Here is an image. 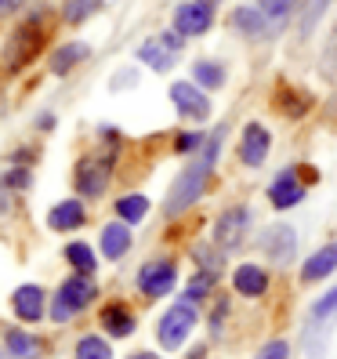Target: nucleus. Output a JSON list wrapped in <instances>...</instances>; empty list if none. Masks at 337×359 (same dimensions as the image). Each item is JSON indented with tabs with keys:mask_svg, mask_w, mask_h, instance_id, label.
Returning a JSON list of instances; mask_svg holds the SVG:
<instances>
[{
	"mask_svg": "<svg viewBox=\"0 0 337 359\" xmlns=\"http://www.w3.org/2000/svg\"><path fill=\"white\" fill-rule=\"evenodd\" d=\"M221 142H225V128L210 131L207 142H203V149L188 160V167L174 178L171 193H167V203H163V215H167V218H178L181 210H188V207L203 196V189L210 185V175H214V163H218V156H221Z\"/></svg>",
	"mask_w": 337,
	"mask_h": 359,
	"instance_id": "1",
	"label": "nucleus"
},
{
	"mask_svg": "<svg viewBox=\"0 0 337 359\" xmlns=\"http://www.w3.org/2000/svg\"><path fill=\"white\" fill-rule=\"evenodd\" d=\"M40 48H44V18L29 15L26 22L8 36L4 51H0V62H4L8 73H18V69H26L29 62L40 55Z\"/></svg>",
	"mask_w": 337,
	"mask_h": 359,
	"instance_id": "2",
	"label": "nucleus"
},
{
	"mask_svg": "<svg viewBox=\"0 0 337 359\" xmlns=\"http://www.w3.org/2000/svg\"><path fill=\"white\" fill-rule=\"evenodd\" d=\"M95 294H98V287H95V280L91 276H69L66 283L58 287V294H55V302H51V320L55 323H69L76 312H83L91 302H95Z\"/></svg>",
	"mask_w": 337,
	"mask_h": 359,
	"instance_id": "3",
	"label": "nucleus"
},
{
	"mask_svg": "<svg viewBox=\"0 0 337 359\" xmlns=\"http://www.w3.org/2000/svg\"><path fill=\"white\" fill-rule=\"evenodd\" d=\"M196 320H200V316H196V305H193V302H185V298H181L178 305H171V309L160 316V323H156L160 345H163V348H171V352L181 348V345H185V337L193 334Z\"/></svg>",
	"mask_w": 337,
	"mask_h": 359,
	"instance_id": "4",
	"label": "nucleus"
},
{
	"mask_svg": "<svg viewBox=\"0 0 337 359\" xmlns=\"http://www.w3.org/2000/svg\"><path fill=\"white\" fill-rule=\"evenodd\" d=\"M109 178H113V153H91L76 163V193L88 200H98L109 189Z\"/></svg>",
	"mask_w": 337,
	"mask_h": 359,
	"instance_id": "5",
	"label": "nucleus"
},
{
	"mask_svg": "<svg viewBox=\"0 0 337 359\" xmlns=\"http://www.w3.org/2000/svg\"><path fill=\"white\" fill-rule=\"evenodd\" d=\"M218 15V0H185V4L174 8V29L188 40V36H203L210 26H214Z\"/></svg>",
	"mask_w": 337,
	"mask_h": 359,
	"instance_id": "6",
	"label": "nucleus"
},
{
	"mask_svg": "<svg viewBox=\"0 0 337 359\" xmlns=\"http://www.w3.org/2000/svg\"><path fill=\"white\" fill-rule=\"evenodd\" d=\"M250 207H228L214 222V247L218 250H240L247 243V229H250Z\"/></svg>",
	"mask_w": 337,
	"mask_h": 359,
	"instance_id": "7",
	"label": "nucleus"
},
{
	"mask_svg": "<svg viewBox=\"0 0 337 359\" xmlns=\"http://www.w3.org/2000/svg\"><path fill=\"white\" fill-rule=\"evenodd\" d=\"M178 287V265L171 258H153L138 269V290L145 298H163Z\"/></svg>",
	"mask_w": 337,
	"mask_h": 359,
	"instance_id": "8",
	"label": "nucleus"
},
{
	"mask_svg": "<svg viewBox=\"0 0 337 359\" xmlns=\"http://www.w3.org/2000/svg\"><path fill=\"white\" fill-rule=\"evenodd\" d=\"M261 250H265V258L276 265V269H283V265H290L294 258H298V232H294L290 225H268L265 232H261Z\"/></svg>",
	"mask_w": 337,
	"mask_h": 359,
	"instance_id": "9",
	"label": "nucleus"
},
{
	"mask_svg": "<svg viewBox=\"0 0 337 359\" xmlns=\"http://www.w3.org/2000/svg\"><path fill=\"white\" fill-rule=\"evenodd\" d=\"M171 102H174V109H178L185 120H207V116H210V98L203 95L200 83L174 80V83H171Z\"/></svg>",
	"mask_w": 337,
	"mask_h": 359,
	"instance_id": "10",
	"label": "nucleus"
},
{
	"mask_svg": "<svg viewBox=\"0 0 337 359\" xmlns=\"http://www.w3.org/2000/svg\"><path fill=\"white\" fill-rule=\"evenodd\" d=\"M301 200H305V185H301L298 171H294V167H283V171L272 178V185H268V203L276 210H290V207H298Z\"/></svg>",
	"mask_w": 337,
	"mask_h": 359,
	"instance_id": "11",
	"label": "nucleus"
},
{
	"mask_svg": "<svg viewBox=\"0 0 337 359\" xmlns=\"http://www.w3.org/2000/svg\"><path fill=\"white\" fill-rule=\"evenodd\" d=\"M268 149H272V135H268L265 123H258V120L247 123L243 135H240V160L247 167H261L268 160Z\"/></svg>",
	"mask_w": 337,
	"mask_h": 359,
	"instance_id": "12",
	"label": "nucleus"
},
{
	"mask_svg": "<svg viewBox=\"0 0 337 359\" xmlns=\"http://www.w3.org/2000/svg\"><path fill=\"white\" fill-rule=\"evenodd\" d=\"M11 309L15 316L22 323H36V320H44V290H40L36 283H26V287H18L11 294Z\"/></svg>",
	"mask_w": 337,
	"mask_h": 359,
	"instance_id": "13",
	"label": "nucleus"
},
{
	"mask_svg": "<svg viewBox=\"0 0 337 359\" xmlns=\"http://www.w3.org/2000/svg\"><path fill=\"white\" fill-rule=\"evenodd\" d=\"M333 269H337V243H326V247L315 250V255L305 258V265H301V280H305V283H319V280L333 276Z\"/></svg>",
	"mask_w": 337,
	"mask_h": 359,
	"instance_id": "14",
	"label": "nucleus"
},
{
	"mask_svg": "<svg viewBox=\"0 0 337 359\" xmlns=\"http://www.w3.org/2000/svg\"><path fill=\"white\" fill-rule=\"evenodd\" d=\"M102 327H105V334H113V337H131L135 334V312H131V305H123V302H109L102 309Z\"/></svg>",
	"mask_w": 337,
	"mask_h": 359,
	"instance_id": "15",
	"label": "nucleus"
},
{
	"mask_svg": "<svg viewBox=\"0 0 337 359\" xmlns=\"http://www.w3.org/2000/svg\"><path fill=\"white\" fill-rule=\"evenodd\" d=\"M233 287H236V294H243V298H261V294L268 290V272L261 265L247 262L233 272Z\"/></svg>",
	"mask_w": 337,
	"mask_h": 359,
	"instance_id": "16",
	"label": "nucleus"
},
{
	"mask_svg": "<svg viewBox=\"0 0 337 359\" xmlns=\"http://www.w3.org/2000/svg\"><path fill=\"white\" fill-rule=\"evenodd\" d=\"M131 250V225L128 222H109L102 229V255L109 262H120Z\"/></svg>",
	"mask_w": 337,
	"mask_h": 359,
	"instance_id": "17",
	"label": "nucleus"
},
{
	"mask_svg": "<svg viewBox=\"0 0 337 359\" xmlns=\"http://www.w3.org/2000/svg\"><path fill=\"white\" fill-rule=\"evenodd\" d=\"M83 222H88V210H83L80 200H62V203L51 207V215H48V225H51L55 232H73V229H80Z\"/></svg>",
	"mask_w": 337,
	"mask_h": 359,
	"instance_id": "18",
	"label": "nucleus"
},
{
	"mask_svg": "<svg viewBox=\"0 0 337 359\" xmlns=\"http://www.w3.org/2000/svg\"><path fill=\"white\" fill-rule=\"evenodd\" d=\"M88 55H91V48L83 44V40H69V44H58L55 55H51V73H55V76H69Z\"/></svg>",
	"mask_w": 337,
	"mask_h": 359,
	"instance_id": "19",
	"label": "nucleus"
},
{
	"mask_svg": "<svg viewBox=\"0 0 337 359\" xmlns=\"http://www.w3.org/2000/svg\"><path fill=\"white\" fill-rule=\"evenodd\" d=\"M138 58L145 62L149 69H156V73H167L178 62V51H171L163 44V40L156 36V40H145V44H138Z\"/></svg>",
	"mask_w": 337,
	"mask_h": 359,
	"instance_id": "20",
	"label": "nucleus"
},
{
	"mask_svg": "<svg viewBox=\"0 0 337 359\" xmlns=\"http://www.w3.org/2000/svg\"><path fill=\"white\" fill-rule=\"evenodd\" d=\"M233 29L250 36V40H258L268 33V18L261 15V8H236L233 11Z\"/></svg>",
	"mask_w": 337,
	"mask_h": 359,
	"instance_id": "21",
	"label": "nucleus"
},
{
	"mask_svg": "<svg viewBox=\"0 0 337 359\" xmlns=\"http://www.w3.org/2000/svg\"><path fill=\"white\" fill-rule=\"evenodd\" d=\"M193 83H200L207 91L225 88V66H218V62H210V58H200L193 66Z\"/></svg>",
	"mask_w": 337,
	"mask_h": 359,
	"instance_id": "22",
	"label": "nucleus"
},
{
	"mask_svg": "<svg viewBox=\"0 0 337 359\" xmlns=\"http://www.w3.org/2000/svg\"><path fill=\"white\" fill-rule=\"evenodd\" d=\"M145 215H149V200H145L142 193H128L116 200V218L128 222V225H138Z\"/></svg>",
	"mask_w": 337,
	"mask_h": 359,
	"instance_id": "23",
	"label": "nucleus"
},
{
	"mask_svg": "<svg viewBox=\"0 0 337 359\" xmlns=\"http://www.w3.org/2000/svg\"><path fill=\"white\" fill-rule=\"evenodd\" d=\"M66 262L80 272V276H91V272L98 269V258H95V250L88 247V243H80V240H73L69 247H66Z\"/></svg>",
	"mask_w": 337,
	"mask_h": 359,
	"instance_id": "24",
	"label": "nucleus"
},
{
	"mask_svg": "<svg viewBox=\"0 0 337 359\" xmlns=\"http://www.w3.org/2000/svg\"><path fill=\"white\" fill-rule=\"evenodd\" d=\"M102 11V0H66L62 4V22H69V26H80V22H88L91 15Z\"/></svg>",
	"mask_w": 337,
	"mask_h": 359,
	"instance_id": "25",
	"label": "nucleus"
},
{
	"mask_svg": "<svg viewBox=\"0 0 337 359\" xmlns=\"http://www.w3.org/2000/svg\"><path fill=\"white\" fill-rule=\"evenodd\" d=\"M76 359H113V345L98 334H83L76 341Z\"/></svg>",
	"mask_w": 337,
	"mask_h": 359,
	"instance_id": "26",
	"label": "nucleus"
},
{
	"mask_svg": "<svg viewBox=\"0 0 337 359\" xmlns=\"http://www.w3.org/2000/svg\"><path fill=\"white\" fill-rule=\"evenodd\" d=\"M258 8H261V15L268 18V26H283L287 18L294 15V8H298V0H258Z\"/></svg>",
	"mask_w": 337,
	"mask_h": 359,
	"instance_id": "27",
	"label": "nucleus"
},
{
	"mask_svg": "<svg viewBox=\"0 0 337 359\" xmlns=\"http://www.w3.org/2000/svg\"><path fill=\"white\" fill-rule=\"evenodd\" d=\"M8 348L18 359H36L40 355V341H36V337H29L26 330H8Z\"/></svg>",
	"mask_w": 337,
	"mask_h": 359,
	"instance_id": "28",
	"label": "nucleus"
},
{
	"mask_svg": "<svg viewBox=\"0 0 337 359\" xmlns=\"http://www.w3.org/2000/svg\"><path fill=\"white\" fill-rule=\"evenodd\" d=\"M276 105H280L287 116H305V109H308V95L294 91V88H280V91H276Z\"/></svg>",
	"mask_w": 337,
	"mask_h": 359,
	"instance_id": "29",
	"label": "nucleus"
},
{
	"mask_svg": "<svg viewBox=\"0 0 337 359\" xmlns=\"http://www.w3.org/2000/svg\"><path fill=\"white\" fill-rule=\"evenodd\" d=\"M218 283V272H196V276L193 280H188V287H185V302H200V298H207V294H210V287H214Z\"/></svg>",
	"mask_w": 337,
	"mask_h": 359,
	"instance_id": "30",
	"label": "nucleus"
},
{
	"mask_svg": "<svg viewBox=\"0 0 337 359\" xmlns=\"http://www.w3.org/2000/svg\"><path fill=\"white\" fill-rule=\"evenodd\" d=\"M330 316H337V287H333V290H326L323 298L312 305V323H326Z\"/></svg>",
	"mask_w": 337,
	"mask_h": 359,
	"instance_id": "31",
	"label": "nucleus"
},
{
	"mask_svg": "<svg viewBox=\"0 0 337 359\" xmlns=\"http://www.w3.org/2000/svg\"><path fill=\"white\" fill-rule=\"evenodd\" d=\"M29 182H33V175L26 171V167H15V171H8L4 175V189H11V193H22V189H29Z\"/></svg>",
	"mask_w": 337,
	"mask_h": 359,
	"instance_id": "32",
	"label": "nucleus"
},
{
	"mask_svg": "<svg viewBox=\"0 0 337 359\" xmlns=\"http://www.w3.org/2000/svg\"><path fill=\"white\" fill-rule=\"evenodd\" d=\"M203 142H207V135H200V131H185V135H178L174 149H178V153H200V149H203Z\"/></svg>",
	"mask_w": 337,
	"mask_h": 359,
	"instance_id": "33",
	"label": "nucleus"
},
{
	"mask_svg": "<svg viewBox=\"0 0 337 359\" xmlns=\"http://www.w3.org/2000/svg\"><path fill=\"white\" fill-rule=\"evenodd\" d=\"M196 262L203 272H221V255H218V247L210 250V247H196Z\"/></svg>",
	"mask_w": 337,
	"mask_h": 359,
	"instance_id": "34",
	"label": "nucleus"
},
{
	"mask_svg": "<svg viewBox=\"0 0 337 359\" xmlns=\"http://www.w3.org/2000/svg\"><path fill=\"white\" fill-rule=\"evenodd\" d=\"M258 359H290V345L283 341V337H276V341H268V345H261Z\"/></svg>",
	"mask_w": 337,
	"mask_h": 359,
	"instance_id": "35",
	"label": "nucleus"
},
{
	"mask_svg": "<svg viewBox=\"0 0 337 359\" xmlns=\"http://www.w3.org/2000/svg\"><path fill=\"white\" fill-rule=\"evenodd\" d=\"M26 8V0H0V18H11Z\"/></svg>",
	"mask_w": 337,
	"mask_h": 359,
	"instance_id": "36",
	"label": "nucleus"
},
{
	"mask_svg": "<svg viewBox=\"0 0 337 359\" xmlns=\"http://www.w3.org/2000/svg\"><path fill=\"white\" fill-rule=\"evenodd\" d=\"M128 359H160L156 352H135V355H128Z\"/></svg>",
	"mask_w": 337,
	"mask_h": 359,
	"instance_id": "37",
	"label": "nucleus"
},
{
	"mask_svg": "<svg viewBox=\"0 0 337 359\" xmlns=\"http://www.w3.org/2000/svg\"><path fill=\"white\" fill-rule=\"evenodd\" d=\"M188 359H207V348H193V355Z\"/></svg>",
	"mask_w": 337,
	"mask_h": 359,
	"instance_id": "38",
	"label": "nucleus"
}]
</instances>
